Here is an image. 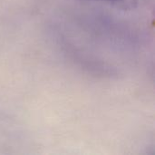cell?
Returning <instances> with one entry per match:
<instances>
[{
	"label": "cell",
	"instance_id": "obj_1",
	"mask_svg": "<svg viewBox=\"0 0 155 155\" xmlns=\"http://www.w3.org/2000/svg\"><path fill=\"white\" fill-rule=\"evenodd\" d=\"M87 1H104L114 5L123 9H133L136 6L137 0H87Z\"/></svg>",
	"mask_w": 155,
	"mask_h": 155
}]
</instances>
